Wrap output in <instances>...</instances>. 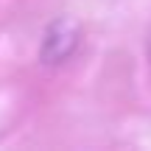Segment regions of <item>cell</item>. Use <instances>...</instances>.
<instances>
[{
    "label": "cell",
    "mask_w": 151,
    "mask_h": 151,
    "mask_svg": "<svg viewBox=\"0 0 151 151\" xmlns=\"http://www.w3.org/2000/svg\"><path fill=\"white\" fill-rule=\"evenodd\" d=\"M81 28L73 17H56L42 37V48H39V62L42 65H65L78 48Z\"/></svg>",
    "instance_id": "cell-1"
}]
</instances>
